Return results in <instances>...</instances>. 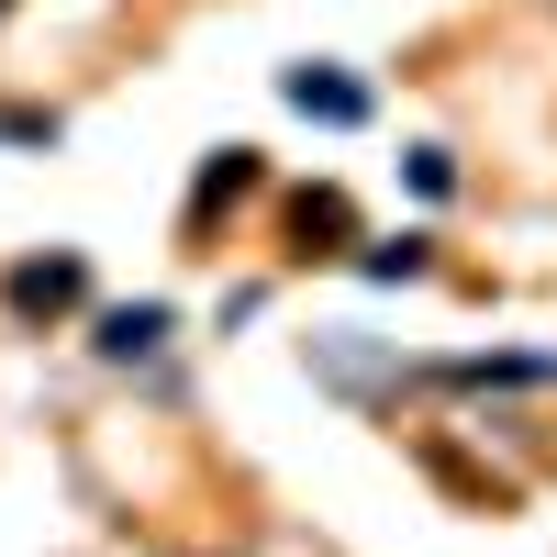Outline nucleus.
Masks as SVG:
<instances>
[{
  "label": "nucleus",
  "mask_w": 557,
  "mask_h": 557,
  "mask_svg": "<svg viewBox=\"0 0 557 557\" xmlns=\"http://www.w3.org/2000/svg\"><path fill=\"white\" fill-rule=\"evenodd\" d=\"M357 268H368V278H412V268H424V235H391V246H368Z\"/></svg>",
  "instance_id": "nucleus-4"
},
{
  "label": "nucleus",
  "mask_w": 557,
  "mask_h": 557,
  "mask_svg": "<svg viewBox=\"0 0 557 557\" xmlns=\"http://www.w3.org/2000/svg\"><path fill=\"white\" fill-rule=\"evenodd\" d=\"M168 335V301H134V312H101V357H146Z\"/></svg>",
  "instance_id": "nucleus-3"
},
{
  "label": "nucleus",
  "mask_w": 557,
  "mask_h": 557,
  "mask_svg": "<svg viewBox=\"0 0 557 557\" xmlns=\"http://www.w3.org/2000/svg\"><path fill=\"white\" fill-rule=\"evenodd\" d=\"M278 89H290V112H312V123H368V89L335 78V67H290Z\"/></svg>",
  "instance_id": "nucleus-1"
},
{
  "label": "nucleus",
  "mask_w": 557,
  "mask_h": 557,
  "mask_svg": "<svg viewBox=\"0 0 557 557\" xmlns=\"http://www.w3.org/2000/svg\"><path fill=\"white\" fill-rule=\"evenodd\" d=\"M78 301V257H34L12 268V312H67Z\"/></svg>",
  "instance_id": "nucleus-2"
}]
</instances>
